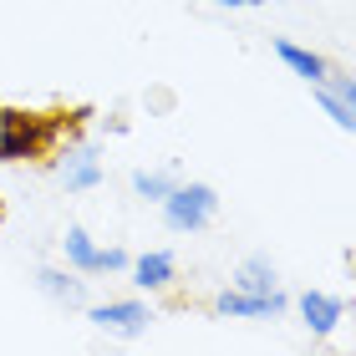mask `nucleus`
Returning a JSON list of instances; mask_svg holds the SVG:
<instances>
[{"label":"nucleus","mask_w":356,"mask_h":356,"mask_svg":"<svg viewBox=\"0 0 356 356\" xmlns=\"http://www.w3.org/2000/svg\"><path fill=\"white\" fill-rule=\"evenodd\" d=\"M133 193H138V199L163 204L168 193H173V173H148V168H138V173H133Z\"/></svg>","instance_id":"obj_12"},{"label":"nucleus","mask_w":356,"mask_h":356,"mask_svg":"<svg viewBox=\"0 0 356 356\" xmlns=\"http://www.w3.org/2000/svg\"><path fill=\"white\" fill-rule=\"evenodd\" d=\"M316 102L326 107V118L336 122V127H346V133H356V107L351 102H341V97H336L326 82H316Z\"/></svg>","instance_id":"obj_11"},{"label":"nucleus","mask_w":356,"mask_h":356,"mask_svg":"<svg viewBox=\"0 0 356 356\" xmlns=\"http://www.w3.org/2000/svg\"><path fill=\"white\" fill-rule=\"evenodd\" d=\"M300 316H305V326H311L316 336H331L336 326H341V300L326 296V290H305L300 296Z\"/></svg>","instance_id":"obj_4"},{"label":"nucleus","mask_w":356,"mask_h":356,"mask_svg":"<svg viewBox=\"0 0 356 356\" xmlns=\"http://www.w3.org/2000/svg\"><path fill=\"white\" fill-rule=\"evenodd\" d=\"M61 245H67V260H72L76 275H102V250H97L92 239H87L82 224H72V229L61 234Z\"/></svg>","instance_id":"obj_6"},{"label":"nucleus","mask_w":356,"mask_h":356,"mask_svg":"<svg viewBox=\"0 0 356 356\" xmlns=\"http://www.w3.org/2000/svg\"><path fill=\"white\" fill-rule=\"evenodd\" d=\"M219 6H265V0H219Z\"/></svg>","instance_id":"obj_15"},{"label":"nucleus","mask_w":356,"mask_h":356,"mask_svg":"<svg viewBox=\"0 0 356 356\" xmlns=\"http://www.w3.org/2000/svg\"><path fill=\"white\" fill-rule=\"evenodd\" d=\"M15 122H21V112H15V107H0V153H6V143H10V133H15Z\"/></svg>","instance_id":"obj_13"},{"label":"nucleus","mask_w":356,"mask_h":356,"mask_svg":"<svg viewBox=\"0 0 356 356\" xmlns=\"http://www.w3.org/2000/svg\"><path fill=\"white\" fill-rule=\"evenodd\" d=\"M107 270H133L127 250H102V275H107Z\"/></svg>","instance_id":"obj_14"},{"label":"nucleus","mask_w":356,"mask_h":356,"mask_svg":"<svg viewBox=\"0 0 356 356\" xmlns=\"http://www.w3.org/2000/svg\"><path fill=\"white\" fill-rule=\"evenodd\" d=\"M87 321H97L102 331H122V336H138V331H148V305L143 300H107V305H92Z\"/></svg>","instance_id":"obj_2"},{"label":"nucleus","mask_w":356,"mask_h":356,"mask_svg":"<svg viewBox=\"0 0 356 356\" xmlns=\"http://www.w3.org/2000/svg\"><path fill=\"white\" fill-rule=\"evenodd\" d=\"M234 285L250 290V296H270V290H275V270H270V260H260V254H254V260H245V265H239V275H234Z\"/></svg>","instance_id":"obj_10"},{"label":"nucleus","mask_w":356,"mask_h":356,"mask_svg":"<svg viewBox=\"0 0 356 356\" xmlns=\"http://www.w3.org/2000/svg\"><path fill=\"white\" fill-rule=\"evenodd\" d=\"M61 184H67L72 193L97 188V184H102V163H97L87 148H76V153H67V163H61Z\"/></svg>","instance_id":"obj_8"},{"label":"nucleus","mask_w":356,"mask_h":356,"mask_svg":"<svg viewBox=\"0 0 356 356\" xmlns=\"http://www.w3.org/2000/svg\"><path fill=\"white\" fill-rule=\"evenodd\" d=\"M285 296H280V290H270V296H250V290H224V296L214 300V311L219 316H245V321H254V316H280L285 311Z\"/></svg>","instance_id":"obj_3"},{"label":"nucleus","mask_w":356,"mask_h":356,"mask_svg":"<svg viewBox=\"0 0 356 356\" xmlns=\"http://www.w3.org/2000/svg\"><path fill=\"white\" fill-rule=\"evenodd\" d=\"M214 209H219V193L209 184H173V193L163 199V224L173 234H193L214 219Z\"/></svg>","instance_id":"obj_1"},{"label":"nucleus","mask_w":356,"mask_h":356,"mask_svg":"<svg viewBox=\"0 0 356 356\" xmlns=\"http://www.w3.org/2000/svg\"><path fill=\"white\" fill-rule=\"evenodd\" d=\"M36 285H41L51 300H67V305H82V300H87V280L61 275V270H36Z\"/></svg>","instance_id":"obj_9"},{"label":"nucleus","mask_w":356,"mask_h":356,"mask_svg":"<svg viewBox=\"0 0 356 356\" xmlns=\"http://www.w3.org/2000/svg\"><path fill=\"white\" fill-rule=\"evenodd\" d=\"M275 56H280L285 61V67L290 72H296V76H305V82H326V76H331V67H326V56H316V51H305V46H296V41H275Z\"/></svg>","instance_id":"obj_5"},{"label":"nucleus","mask_w":356,"mask_h":356,"mask_svg":"<svg viewBox=\"0 0 356 356\" xmlns=\"http://www.w3.org/2000/svg\"><path fill=\"white\" fill-rule=\"evenodd\" d=\"M173 254L168 250H153V254H138L133 260V280L143 285V290H163V285H173Z\"/></svg>","instance_id":"obj_7"}]
</instances>
